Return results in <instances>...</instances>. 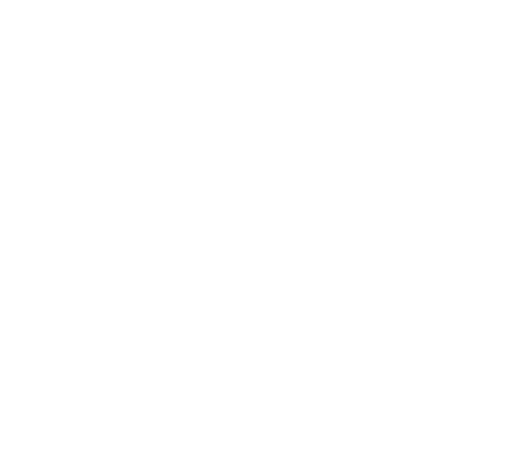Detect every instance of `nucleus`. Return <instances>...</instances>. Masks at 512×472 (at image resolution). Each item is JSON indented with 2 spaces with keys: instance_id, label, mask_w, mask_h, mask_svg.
Returning <instances> with one entry per match:
<instances>
[]
</instances>
